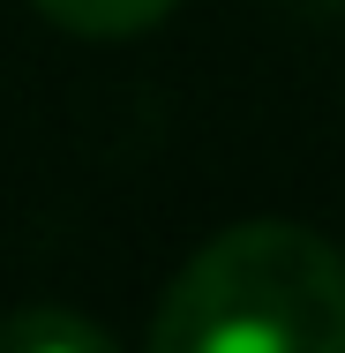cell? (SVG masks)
Wrapping results in <instances>:
<instances>
[{
	"mask_svg": "<svg viewBox=\"0 0 345 353\" xmlns=\"http://www.w3.org/2000/svg\"><path fill=\"white\" fill-rule=\"evenodd\" d=\"M158 353H345V256L293 218L203 241L150 316Z\"/></svg>",
	"mask_w": 345,
	"mask_h": 353,
	"instance_id": "obj_1",
	"label": "cell"
},
{
	"mask_svg": "<svg viewBox=\"0 0 345 353\" xmlns=\"http://www.w3.org/2000/svg\"><path fill=\"white\" fill-rule=\"evenodd\" d=\"M0 353H113V331L75 308H15L0 316Z\"/></svg>",
	"mask_w": 345,
	"mask_h": 353,
	"instance_id": "obj_2",
	"label": "cell"
},
{
	"mask_svg": "<svg viewBox=\"0 0 345 353\" xmlns=\"http://www.w3.org/2000/svg\"><path fill=\"white\" fill-rule=\"evenodd\" d=\"M30 8L75 38H136L150 23H165L180 0H30Z\"/></svg>",
	"mask_w": 345,
	"mask_h": 353,
	"instance_id": "obj_3",
	"label": "cell"
},
{
	"mask_svg": "<svg viewBox=\"0 0 345 353\" xmlns=\"http://www.w3.org/2000/svg\"><path fill=\"white\" fill-rule=\"evenodd\" d=\"M315 8H345V0H315Z\"/></svg>",
	"mask_w": 345,
	"mask_h": 353,
	"instance_id": "obj_4",
	"label": "cell"
}]
</instances>
